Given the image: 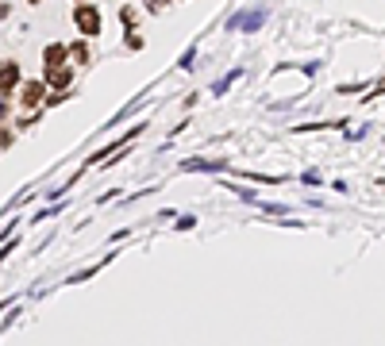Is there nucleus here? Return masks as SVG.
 Returning a JSON list of instances; mask_svg holds the SVG:
<instances>
[{
	"instance_id": "nucleus-1",
	"label": "nucleus",
	"mask_w": 385,
	"mask_h": 346,
	"mask_svg": "<svg viewBox=\"0 0 385 346\" xmlns=\"http://www.w3.org/2000/svg\"><path fill=\"white\" fill-rule=\"evenodd\" d=\"M74 23H77V31H81V35H100V12H96L93 4H77Z\"/></svg>"
},
{
	"instance_id": "nucleus-4",
	"label": "nucleus",
	"mask_w": 385,
	"mask_h": 346,
	"mask_svg": "<svg viewBox=\"0 0 385 346\" xmlns=\"http://www.w3.org/2000/svg\"><path fill=\"white\" fill-rule=\"evenodd\" d=\"M47 85L50 89H66L69 85V69L66 66H50L47 69Z\"/></svg>"
},
{
	"instance_id": "nucleus-3",
	"label": "nucleus",
	"mask_w": 385,
	"mask_h": 346,
	"mask_svg": "<svg viewBox=\"0 0 385 346\" xmlns=\"http://www.w3.org/2000/svg\"><path fill=\"white\" fill-rule=\"evenodd\" d=\"M69 54V47H62V43H50L47 50H43V62H47V69L50 66H62V58Z\"/></svg>"
},
{
	"instance_id": "nucleus-2",
	"label": "nucleus",
	"mask_w": 385,
	"mask_h": 346,
	"mask_svg": "<svg viewBox=\"0 0 385 346\" xmlns=\"http://www.w3.org/2000/svg\"><path fill=\"white\" fill-rule=\"evenodd\" d=\"M16 85H19V66L16 62H0V96L12 93Z\"/></svg>"
},
{
	"instance_id": "nucleus-6",
	"label": "nucleus",
	"mask_w": 385,
	"mask_h": 346,
	"mask_svg": "<svg viewBox=\"0 0 385 346\" xmlns=\"http://www.w3.org/2000/svg\"><path fill=\"white\" fill-rule=\"evenodd\" d=\"M262 19V12H250V16H235V27H243V31H254V23Z\"/></svg>"
},
{
	"instance_id": "nucleus-9",
	"label": "nucleus",
	"mask_w": 385,
	"mask_h": 346,
	"mask_svg": "<svg viewBox=\"0 0 385 346\" xmlns=\"http://www.w3.org/2000/svg\"><path fill=\"white\" fill-rule=\"evenodd\" d=\"M162 4H166V0H146V8H151V12H158Z\"/></svg>"
},
{
	"instance_id": "nucleus-10",
	"label": "nucleus",
	"mask_w": 385,
	"mask_h": 346,
	"mask_svg": "<svg viewBox=\"0 0 385 346\" xmlns=\"http://www.w3.org/2000/svg\"><path fill=\"white\" fill-rule=\"evenodd\" d=\"M12 143V131H0V146H8Z\"/></svg>"
},
{
	"instance_id": "nucleus-5",
	"label": "nucleus",
	"mask_w": 385,
	"mask_h": 346,
	"mask_svg": "<svg viewBox=\"0 0 385 346\" xmlns=\"http://www.w3.org/2000/svg\"><path fill=\"white\" fill-rule=\"evenodd\" d=\"M43 89H47V85H43V81H31V85H23V93H19V100H23V104H38V100H43Z\"/></svg>"
},
{
	"instance_id": "nucleus-8",
	"label": "nucleus",
	"mask_w": 385,
	"mask_h": 346,
	"mask_svg": "<svg viewBox=\"0 0 385 346\" xmlns=\"http://www.w3.org/2000/svg\"><path fill=\"white\" fill-rule=\"evenodd\" d=\"M8 119V104H4V96H0V124Z\"/></svg>"
},
{
	"instance_id": "nucleus-7",
	"label": "nucleus",
	"mask_w": 385,
	"mask_h": 346,
	"mask_svg": "<svg viewBox=\"0 0 385 346\" xmlns=\"http://www.w3.org/2000/svg\"><path fill=\"white\" fill-rule=\"evenodd\" d=\"M69 54H74L77 62H89V47H85V43H74V47H69Z\"/></svg>"
}]
</instances>
